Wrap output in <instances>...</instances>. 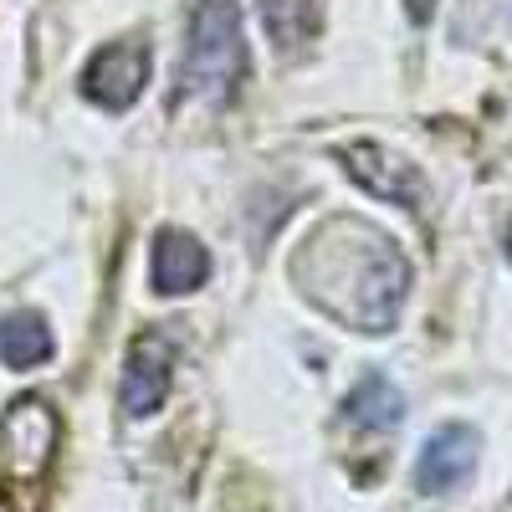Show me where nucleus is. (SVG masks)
<instances>
[{
	"instance_id": "1",
	"label": "nucleus",
	"mask_w": 512,
	"mask_h": 512,
	"mask_svg": "<svg viewBox=\"0 0 512 512\" xmlns=\"http://www.w3.org/2000/svg\"><path fill=\"white\" fill-rule=\"evenodd\" d=\"M287 277L318 313L354 333H390L410 297L405 251L359 216L313 226L287 262Z\"/></svg>"
},
{
	"instance_id": "2",
	"label": "nucleus",
	"mask_w": 512,
	"mask_h": 512,
	"mask_svg": "<svg viewBox=\"0 0 512 512\" xmlns=\"http://www.w3.org/2000/svg\"><path fill=\"white\" fill-rule=\"evenodd\" d=\"M251 77V52L236 0H195L190 26H185V67H180V93L200 98L210 108H226L241 98Z\"/></svg>"
},
{
	"instance_id": "3",
	"label": "nucleus",
	"mask_w": 512,
	"mask_h": 512,
	"mask_svg": "<svg viewBox=\"0 0 512 512\" xmlns=\"http://www.w3.org/2000/svg\"><path fill=\"white\" fill-rule=\"evenodd\" d=\"M175 364H180V344L164 328H144L123 354V379H118V405L123 415L149 420L164 410L169 390H175Z\"/></svg>"
},
{
	"instance_id": "4",
	"label": "nucleus",
	"mask_w": 512,
	"mask_h": 512,
	"mask_svg": "<svg viewBox=\"0 0 512 512\" xmlns=\"http://www.w3.org/2000/svg\"><path fill=\"white\" fill-rule=\"evenodd\" d=\"M154 77V57L144 41H108L82 67V98L98 103L103 113H128Z\"/></svg>"
},
{
	"instance_id": "5",
	"label": "nucleus",
	"mask_w": 512,
	"mask_h": 512,
	"mask_svg": "<svg viewBox=\"0 0 512 512\" xmlns=\"http://www.w3.org/2000/svg\"><path fill=\"white\" fill-rule=\"evenodd\" d=\"M338 164H344V175H349L364 195H374V200H384V205H400V210H420V205H425L420 169H415L410 159H400L395 149L374 144V139L344 144V149H338Z\"/></svg>"
},
{
	"instance_id": "6",
	"label": "nucleus",
	"mask_w": 512,
	"mask_h": 512,
	"mask_svg": "<svg viewBox=\"0 0 512 512\" xmlns=\"http://www.w3.org/2000/svg\"><path fill=\"white\" fill-rule=\"evenodd\" d=\"M216 262H210V246L185 231V226H159L149 241V287L159 297H190L210 282Z\"/></svg>"
},
{
	"instance_id": "7",
	"label": "nucleus",
	"mask_w": 512,
	"mask_h": 512,
	"mask_svg": "<svg viewBox=\"0 0 512 512\" xmlns=\"http://www.w3.org/2000/svg\"><path fill=\"white\" fill-rule=\"evenodd\" d=\"M477 451H482V436L472 425H441V431L425 436V446L415 456V487L425 497H446V492L466 487V477L477 472Z\"/></svg>"
},
{
	"instance_id": "8",
	"label": "nucleus",
	"mask_w": 512,
	"mask_h": 512,
	"mask_svg": "<svg viewBox=\"0 0 512 512\" xmlns=\"http://www.w3.org/2000/svg\"><path fill=\"white\" fill-rule=\"evenodd\" d=\"M0 431H6V466L16 477H41L52 461V446H57V415L47 400H16L0 420Z\"/></svg>"
},
{
	"instance_id": "9",
	"label": "nucleus",
	"mask_w": 512,
	"mask_h": 512,
	"mask_svg": "<svg viewBox=\"0 0 512 512\" xmlns=\"http://www.w3.org/2000/svg\"><path fill=\"white\" fill-rule=\"evenodd\" d=\"M57 354V338H52V323L31 313V308H16L0 318V364L16 369V374H31Z\"/></svg>"
},
{
	"instance_id": "10",
	"label": "nucleus",
	"mask_w": 512,
	"mask_h": 512,
	"mask_svg": "<svg viewBox=\"0 0 512 512\" xmlns=\"http://www.w3.org/2000/svg\"><path fill=\"white\" fill-rule=\"evenodd\" d=\"M344 420L359 425V431H395L405 420V395L395 390L390 374H364L344 395Z\"/></svg>"
},
{
	"instance_id": "11",
	"label": "nucleus",
	"mask_w": 512,
	"mask_h": 512,
	"mask_svg": "<svg viewBox=\"0 0 512 512\" xmlns=\"http://www.w3.org/2000/svg\"><path fill=\"white\" fill-rule=\"evenodd\" d=\"M256 11H262V31L277 52L308 47L318 31V0H256Z\"/></svg>"
},
{
	"instance_id": "12",
	"label": "nucleus",
	"mask_w": 512,
	"mask_h": 512,
	"mask_svg": "<svg viewBox=\"0 0 512 512\" xmlns=\"http://www.w3.org/2000/svg\"><path fill=\"white\" fill-rule=\"evenodd\" d=\"M405 11H410V21H415V26H425V21L436 16V0H405Z\"/></svg>"
}]
</instances>
